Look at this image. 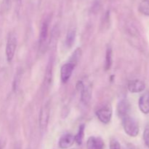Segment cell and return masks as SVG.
I'll return each instance as SVG.
<instances>
[{
    "mask_svg": "<svg viewBox=\"0 0 149 149\" xmlns=\"http://www.w3.org/2000/svg\"><path fill=\"white\" fill-rule=\"evenodd\" d=\"M138 105L141 112L144 114L149 113V91L144 93L140 97Z\"/></svg>",
    "mask_w": 149,
    "mask_h": 149,
    "instance_id": "cell-12",
    "label": "cell"
},
{
    "mask_svg": "<svg viewBox=\"0 0 149 149\" xmlns=\"http://www.w3.org/2000/svg\"><path fill=\"white\" fill-rule=\"evenodd\" d=\"M15 74L16 75L15 77L14 82H13V89H14V91L17 90V89L19 86V84H20V80H21L22 72L20 71V70H18Z\"/></svg>",
    "mask_w": 149,
    "mask_h": 149,
    "instance_id": "cell-18",
    "label": "cell"
},
{
    "mask_svg": "<svg viewBox=\"0 0 149 149\" xmlns=\"http://www.w3.org/2000/svg\"><path fill=\"white\" fill-rule=\"evenodd\" d=\"M138 10L142 14L149 16V0H143L141 1Z\"/></svg>",
    "mask_w": 149,
    "mask_h": 149,
    "instance_id": "cell-16",
    "label": "cell"
},
{
    "mask_svg": "<svg viewBox=\"0 0 149 149\" xmlns=\"http://www.w3.org/2000/svg\"><path fill=\"white\" fill-rule=\"evenodd\" d=\"M122 124L126 134L130 137H136L139 133V126L132 117L127 115L122 118Z\"/></svg>",
    "mask_w": 149,
    "mask_h": 149,
    "instance_id": "cell-1",
    "label": "cell"
},
{
    "mask_svg": "<svg viewBox=\"0 0 149 149\" xmlns=\"http://www.w3.org/2000/svg\"><path fill=\"white\" fill-rule=\"evenodd\" d=\"M49 112H50V108L49 104L46 103L42 107L39 113V124L40 129L42 131H45L47 129L49 123Z\"/></svg>",
    "mask_w": 149,
    "mask_h": 149,
    "instance_id": "cell-3",
    "label": "cell"
},
{
    "mask_svg": "<svg viewBox=\"0 0 149 149\" xmlns=\"http://www.w3.org/2000/svg\"><path fill=\"white\" fill-rule=\"evenodd\" d=\"M26 149H30V148H26Z\"/></svg>",
    "mask_w": 149,
    "mask_h": 149,
    "instance_id": "cell-24",
    "label": "cell"
},
{
    "mask_svg": "<svg viewBox=\"0 0 149 149\" xmlns=\"http://www.w3.org/2000/svg\"><path fill=\"white\" fill-rule=\"evenodd\" d=\"M74 142H75V136H74L71 134L67 133V134H63L60 138L58 145H59V147L61 148L65 149L71 147L74 144Z\"/></svg>",
    "mask_w": 149,
    "mask_h": 149,
    "instance_id": "cell-9",
    "label": "cell"
},
{
    "mask_svg": "<svg viewBox=\"0 0 149 149\" xmlns=\"http://www.w3.org/2000/svg\"><path fill=\"white\" fill-rule=\"evenodd\" d=\"M143 140L146 145L149 148V127H146L143 132Z\"/></svg>",
    "mask_w": 149,
    "mask_h": 149,
    "instance_id": "cell-19",
    "label": "cell"
},
{
    "mask_svg": "<svg viewBox=\"0 0 149 149\" xmlns=\"http://www.w3.org/2000/svg\"><path fill=\"white\" fill-rule=\"evenodd\" d=\"M112 65V49L111 47L109 46L106 49V61H105V70H110Z\"/></svg>",
    "mask_w": 149,
    "mask_h": 149,
    "instance_id": "cell-15",
    "label": "cell"
},
{
    "mask_svg": "<svg viewBox=\"0 0 149 149\" xmlns=\"http://www.w3.org/2000/svg\"><path fill=\"white\" fill-rule=\"evenodd\" d=\"M130 110V105L127 100L123 99L119 102L117 105V114L120 118H123L129 115Z\"/></svg>",
    "mask_w": 149,
    "mask_h": 149,
    "instance_id": "cell-10",
    "label": "cell"
},
{
    "mask_svg": "<svg viewBox=\"0 0 149 149\" xmlns=\"http://www.w3.org/2000/svg\"><path fill=\"white\" fill-rule=\"evenodd\" d=\"M76 38V31L74 29H70L67 33L66 38H65V45L68 48H71L75 42Z\"/></svg>",
    "mask_w": 149,
    "mask_h": 149,
    "instance_id": "cell-14",
    "label": "cell"
},
{
    "mask_svg": "<svg viewBox=\"0 0 149 149\" xmlns=\"http://www.w3.org/2000/svg\"><path fill=\"white\" fill-rule=\"evenodd\" d=\"M48 32H49V20L45 19L42 23L39 34V46L40 51H44L47 45V40L48 37Z\"/></svg>",
    "mask_w": 149,
    "mask_h": 149,
    "instance_id": "cell-4",
    "label": "cell"
},
{
    "mask_svg": "<svg viewBox=\"0 0 149 149\" xmlns=\"http://www.w3.org/2000/svg\"><path fill=\"white\" fill-rule=\"evenodd\" d=\"M52 71H53V60L50 58L47 66L46 71H45V80H44V84L46 88L49 87L51 84L52 79Z\"/></svg>",
    "mask_w": 149,
    "mask_h": 149,
    "instance_id": "cell-13",
    "label": "cell"
},
{
    "mask_svg": "<svg viewBox=\"0 0 149 149\" xmlns=\"http://www.w3.org/2000/svg\"><path fill=\"white\" fill-rule=\"evenodd\" d=\"M84 124H81L79 126V128L78 133L77 134V135L75 136V142L78 145H81L83 142V139H84Z\"/></svg>",
    "mask_w": 149,
    "mask_h": 149,
    "instance_id": "cell-17",
    "label": "cell"
},
{
    "mask_svg": "<svg viewBox=\"0 0 149 149\" xmlns=\"http://www.w3.org/2000/svg\"><path fill=\"white\" fill-rule=\"evenodd\" d=\"M98 119L103 124H108L110 122L112 117V108L110 105H106L100 108L96 112Z\"/></svg>",
    "mask_w": 149,
    "mask_h": 149,
    "instance_id": "cell-5",
    "label": "cell"
},
{
    "mask_svg": "<svg viewBox=\"0 0 149 149\" xmlns=\"http://www.w3.org/2000/svg\"><path fill=\"white\" fill-rule=\"evenodd\" d=\"M0 149H1V145H0Z\"/></svg>",
    "mask_w": 149,
    "mask_h": 149,
    "instance_id": "cell-23",
    "label": "cell"
},
{
    "mask_svg": "<svg viewBox=\"0 0 149 149\" xmlns=\"http://www.w3.org/2000/svg\"><path fill=\"white\" fill-rule=\"evenodd\" d=\"M17 2L19 3V4H20V2H21L22 0H17Z\"/></svg>",
    "mask_w": 149,
    "mask_h": 149,
    "instance_id": "cell-21",
    "label": "cell"
},
{
    "mask_svg": "<svg viewBox=\"0 0 149 149\" xmlns=\"http://www.w3.org/2000/svg\"><path fill=\"white\" fill-rule=\"evenodd\" d=\"M87 149H103L104 142L100 137H90L87 142Z\"/></svg>",
    "mask_w": 149,
    "mask_h": 149,
    "instance_id": "cell-11",
    "label": "cell"
},
{
    "mask_svg": "<svg viewBox=\"0 0 149 149\" xmlns=\"http://www.w3.org/2000/svg\"><path fill=\"white\" fill-rule=\"evenodd\" d=\"M128 90L131 93H140L144 91L146 88V85L143 81L141 80H131L128 83Z\"/></svg>",
    "mask_w": 149,
    "mask_h": 149,
    "instance_id": "cell-8",
    "label": "cell"
},
{
    "mask_svg": "<svg viewBox=\"0 0 149 149\" xmlns=\"http://www.w3.org/2000/svg\"><path fill=\"white\" fill-rule=\"evenodd\" d=\"M77 90L81 92V102L84 104V105H87L90 102V99H91L92 92L91 89L89 87L86 86L84 84L82 81H79L77 84Z\"/></svg>",
    "mask_w": 149,
    "mask_h": 149,
    "instance_id": "cell-6",
    "label": "cell"
},
{
    "mask_svg": "<svg viewBox=\"0 0 149 149\" xmlns=\"http://www.w3.org/2000/svg\"><path fill=\"white\" fill-rule=\"evenodd\" d=\"M17 48V37L14 33H10L7 38L6 46V56L8 62H11Z\"/></svg>",
    "mask_w": 149,
    "mask_h": 149,
    "instance_id": "cell-2",
    "label": "cell"
},
{
    "mask_svg": "<svg viewBox=\"0 0 149 149\" xmlns=\"http://www.w3.org/2000/svg\"><path fill=\"white\" fill-rule=\"evenodd\" d=\"M75 67V64L68 62L62 66L61 70V78L63 83H66L71 77L73 71Z\"/></svg>",
    "mask_w": 149,
    "mask_h": 149,
    "instance_id": "cell-7",
    "label": "cell"
},
{
    "mask_svg": "<svg viewBox=\"0 0 149 149\" xmlns=\"http://www.w3.org/2000/svg\"><path fill=\"white\" fill-rule=\"evenodd\" d=\"M5 1H6V2H7V4H8V3H9V1H10V0H5Z\"/></svg>",
    "mask_w": 149,
    "mask_h": 149,
    "instance_id": "cell-22",
    "label": "cell"
},
{
    "mask_svg": "<svg viewBox=\"0 0 149 149\" xmlns=\"http://www.w3.org/2000/svg\"><path fill=\"white\" fill-rule=\"evenodd\" d=\"M110 149H121V146L119 142L115 139L111 140L110 143Z\"/></svg>",
    "mask_w": 149,
    "mask_h": 149,
    "instance_id": "cell-20",
    "label": "cell"
}]
</instances>
